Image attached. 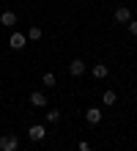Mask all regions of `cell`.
I'll return each instance as SVG.
<instances>
[{
  "label": "cell",
  "mask_w": 137,
  "mask_h": 151,
  "mask_svg": "<svg viewBox=\"0 0 137 151\" xmlns=\"http://www.w3.org/2000/svg\"><path fill=\"white\" fill-rule=\"evenodd\" d=\"M90 72H93V77H96V80H104V77L110 74V69H107L104 63H96L93 69H90Z\"/></svg>",
  "instance_id": "cell-9"
},
{
  "label": "cell",
  "mask_w": 137,
  "mask_h": 151,
  "mask_svg": "<svg viewBox=\"0 0 137 151\" xmlns=\"http://www.w3.org/2000/svg\"><path fill=\"white\" fill-rule=\"evenodd\" d=\"M44 135H47L44 124H33V127L27 129V137H30V140H36V143H39V140H44Z\"/></svg>",
  "instance_id": "cell-2"
},
{
  "label": "cell",
  "mask_w": 137,
  "mask_h": 151,
  "mask_svg": "<svg viewBox=\"0 0 137 151\" xmlns=\"http://www.w3.org/2000/svg\"><path fill=\"white\" fill-rule=\"evenodd\" d=\"M30 104L33 107H47V96H44L41 91H33L30 93Z\"/></svg>",
  "instance_id": "cell-6"
},
{
  "label": "cell",
  "mask_w": 137,
  "mask_h": 151,
  "mask_svg": "<svg viewBox=\"0 0 137 151\" xmlns=\"http://www.w3.org/2000/svg\"><path fill=\"white\" fill-rule=\"evenodd\" d=\"M129 33H132V36H137V22H134V19H129Z\"/></svg>",
  "instance_id": "cell-14"
},
{
  "label": "cell",
  "mask_w": 137,
  "mask_h": 151,
  "mask_svg": "<svg viewBox=\"0 0 137 151\" xmlns=\"http://www.w3.org/2000/svg\"><path fill=\"white\" fill-rule=\"evenodd\" d=\"M102 102L107 104V107H113V104L118 102V93H115V91H104V96H102Z\"/></svg>",
  "instance_id": "cell-10"
},
{
  "label": "cell",
  "mask_w": 137,
  "mask_h": 151,
  "mask_svg": "<svg viewBox=\"0 0 137 151\" xmlns=\"http://www.w3.org/2000/svg\"><path fill=\"white\" fill-rule=\"evenodd\" d=\"M69 72L74 74V77L85 74V60H82V58H74V60H71V63H69Z\"/></svg>",
  "instance_id": "cell-4"
},
{
  "label": "cell",
  "mask_w": 137,
  "mask_h": 151,
  "mask_svg": "<svg viewBox=\"0 0 137 151\" xmlns=\"http://www.w3.org/2000/svg\"><path fill=\"white\" fill-rule=\"evenodd\" d=\"M85 118H88V124H90V127H96V124L102 121V110H99V107H88Z\"/></svg>",
  "instance_id": "cell-5"
},
{
  "label": "cell",
  "mask_w": 137,
  "mask_h": 151,
  "mask_svg": "<svg viewBox=\"0 0 137 151\" xmlns=\"http://www.w3.org/2000/svg\"><path fill=\"white\" fill-rule=\"evenodd\" d=\"M132 19V11H129V8H115V22H129Z\"/></svg>",
  "instance_id": "cell-8"
},
{
  "label": "cell",
  "mask_w": 137,
  "mask_h": 151,
  "mask_svg": "<svg viewBox=\"0 0 137 151\" xmlns=\"http://www.w3.org/2000/svg\"><path fill=\"white\" fill-rule=\"evenodd\" d=\"M27 44V36H22V33H11V39H8V47L11 50H22Z\"/></svg>",
  "instance_id": "cell-3"
},
{
  "label": "cell",
  "mask_w": 137,
  "mask_h": 151,
  "mask_svg": "<svg viewBox=\"0 0 137 151\" xmlns=\"http://www.w3.org/2000/svg\"><path fill=\"white\" fill-rule=\"evenodd\" d=\"M44 85H47V88H52V85H55V74H52V72L44 74Z\"/></svg>",
  "instance_id": "cell-13"
},
{
  "label": "cell",
  "mask_w": 137,
  "mask_h": 151,
  "mask_svg": "<svg viewBox=\"0 0 137 151\" xmlns=\"http://www.w3.org/2000/svg\"><path fill=\"white\" fill-rule=\"evenodd\" d=\"M0 25L14 28V25H16V14H14V11H3V17H0Z\"/></svg>",
  "instance_id": "cell-7"
},
{
  "label": "cell",
  "mask_w": 137,
  "mask_h": 151,
  "mask_svg": "<svg viewBox=\"0 0 137 151\" xmlns=\"http://www.w3.org/2000/svg\"><path fill=\"white\" fill-rule=\"evenodd\" d=\"M27 39L39 41V39H41V28H30V30H27Z\"/></svg>",
  "instance_id": "cell-11"
},
{
  "label": "cell",
  "mask_w": 137,
  "mask_h": 151,
  "mask_svg": "<svg viewBox=\"0 0 137 151\" xmlns=\"http://www.w3.org/2000/svg\"><path fill=\"white\" fill-rule=\"evenodd\" d=\"M77 148H80V151H93V148H90V146H88V143H85V140H82V143H80V146H77Z\"/></svg>",
  "instance_id": "cell-15"
},
{
  "label": "cell",
  "mask_w": 137,
  "mask_h": 151,
  "mask_svg": "<svg viewBox=\"0 0 137 151\" xmlns=\"http://www.w3.org/2000/svg\"><path fill=\"white\" fill-rule=\"evenodd\" d=\"M47 121H49V124L60 121V113H58V110H49V113H47Z\"/></svg>",
  "instance_id": "cell-12"
},
{
  "label": "cell",
  "mask_w": 137,
  "mask_h": 151,
  "mask_svg": "<svg viewBox=\"0 0 137 151\" xmlns=\"http://www.w3.org/2000/svg\"><path fill=\"white\" fill-rule=\"evenodd\" d=\"M16 146H19V140H16L14 135H3L0 137V151H16Z\"/></svg>",
  "instance_id": "cell-1"
}]
</instances>
